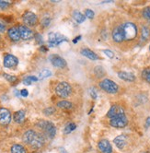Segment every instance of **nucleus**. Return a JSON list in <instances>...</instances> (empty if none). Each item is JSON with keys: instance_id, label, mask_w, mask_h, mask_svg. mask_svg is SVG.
I'll return each instance as SVG.
<instances>
[{"instance_id": "obj_44", "label": "nucleus", "mask_w": 150, "mask_h": 153, "mask_svg": "<svg viewBox=\"0 0 150 153\" xmlns=\"http://www.w3.org/2000/svg\"><path fill=\"white\" fill-rule=\"evenodd\" d=\"M149 50H150V46H149Z\"/></svg>"}, {"instance_id": "obj_22", "label": "nucleus", "mask_w": 150, "mask_h": 153, "mask_svg": "<svg viewBox=\"0 0 150 153\" xmlns=\"http://www.w3.org/2000/svg\"><path fill=\"white\" fill-rule=\"evenodd\" d=\"M73 18L75 19V20H76L78 23H82L86 19V16H84L81 12L77 11V10L73 12Z\"/></svg>"}, {"instance_id": "obj_29", "label": "nucleus", "mask_w": 150, "mask_h": 153, "mask_svg": "<svg viewBox=\"0 0 150 153\" xmlns=\"http://www.w3.org/2000/svg\"><path fill=\"white\" fill-rule=\"evenodd\" d=\"M3 76H4V78L8 81V82H11V83H13V82H16L17 80H18V78L17 76H12V75H8V74H3Z\"/></svg>"}, {"instance_id": "obj_42", "label": "nucleus", "mask_w": 150, "mask_h": 153, "mask_svg": "<svg viewBox=\"0 0 150 153\" xmlns=\"http://www.w3.org/2000/svg\"><path fill=\"white\" fill-rule=\"evenodd\" d=\"M80 38H81V36H78V37L76 38V39H75V40H74V42H75V43H76V42H78V40H80Z\"/></svg>"}, {"instance_id": "obj_10", "label": "nucleus", "mask_w": 150, "mask_h": 153, "mask_svg": "<svg viewBox=\"0 0 150 153\" xmlns=\"http://www.w3.org/2000/svg\"><path fill=\"white\" fill-rule=\"evenodd\" d=\"M49 59H50L52 65L55 68H64L67 67V61L64 58H62L61 56H57V54H52V56H50Z\"/></svg>"}, {"instance_id": "obj_7", "label": "nucleus", "mask_w": 150, "mask_h": 153, "mask_svg": "<svg viewBox=\"0 0 150 153\" xmlns=\"http://www.w3.org/2000/svg\"><path fill=\"white\" fill-rule=\"evenodd\" d=\"M22 19H23V22L25 23V26H27V27L28 26L29 27L35 26L38 22L37 16L33 12H30V11L25 12L22 16Z\"/></svg>"}, {"instance_id": "obj_20", "label": "nucleus", "mask_w": 150, "mask_h": 153, "mask_svg": "<svg viewBox=\"0 0 150 153\" xmlns=\"http://www.w3.org/2000/svg\"><path fill=\"white\" fill-rule=\"evenodd\" d=\"M25 112L23 110H19L18 112H16L14 114V116H13V119H14V121L18 124H21L22 123L24 120H25Z\"/></svg>"}, {"instance_id": "obj_34", "label": "nucleus", "mask_w": 150, "mask_h": 153, "mask_svg": "<svg viewBox=\"0 0 150 153\" xmlns=\"http://www.w3.org/2000/svg\"><path fill=\"white\" fill-rule=\"evenodd\" d=\"M10 2L8 1H2V0H0V9H5L7 7H8L10 6Z\"/></svg>"}, {"instance_id": "obj_23", "label": "nucleus", "mask_w": 150, "mask_h": 153, "mask_svg": "<svg viewBox=\"0 0 150 153\" xmlns=\"http://www.w3.org/2000/svg\"><path fill=\"white\" fill-rule=\"evenodd\" d=\"M141 37L143 41H146L150 37V29L147 26H143L141 30Z\"/></svg>"}, {"instance_id": "obj_25", "label": "nucleus", "mask_w": 150, "mask_h": 153, "mask_svg": "<svg viewBox=\"0 0 150 153\" xmlns=\"http://www.w3.org/2000/svg\"><path fill=\"white\" fill-rule=\"evenodd\" d=\"M72 102L68 101H61L57 102V107L61 109H71L72 108Z\"/></svg>"}, {"instance_id": "obj_11", "label": "nucleus", "mask_w": 150, "mask_h": 153, "mask_svg": "<svg viewBox=\"0 0 150 153\" xmlns=\"http://www.w3.org/2000/svg\"><path fill=\"white\" fill-rule=\"evenodd\" d=\"M11 121V114L6 108H0V125L7 126Z\"/></svg>"}, {"instance_id": "obj_12", "label": "nucleus", "mask_w": 150, "mask_h": 153, "mask_svg": "<svg viewBox=\"0 0 150 153\" xmlns=\"http://www.w3.org/2000/svg\"><path fill=\"white\" fill-rule=\"evenodd\" d=\"M18 64V60L16 56L12 54H6L4 57V67L7 68H16Z\"/></svg>"}, {"instance_id": "obj_19", "label": "nucleus", "mask_w": 150, "mask_h": 153, "mask_svg": "<svg viewBox=\"0 0 150 153\" xmlns=\"http://www.w3.org/2000/svg\"><path fill=\"white\" fill-rule=\"evenodd\" d=\"M7 34H8V37L10 38V40H12L14 42H18L20 39V34H19L18 29L16 27L10 28L7 31Z\"/></svg>"}, {"instance_id": "obj_2", "label": "nucleus", "mask_w": 150, "mask_h": 153, "mask_svg": "<svg viewBox=\"0 0 150 153\" xmlns=\"http://www.w3.org/2000/svg\"><path fill=\"white\" fill-rule=\"evenodd\" d=\"M122 29L123 31L124 40L125 41H132L137 36V27L133 22H125L122 25Z\"/></svg>"}, {"instance_id": "obj_33", "label": "nucleus", "mask_w": 150, "mask_h": 153, "mask_svg": "<svg viewBox=\"0 0 150 153\" xmlns=\"http://www.w3.org/2000/svg\"><path fill=\"white\" fill-rule=\"evenodd\" d=\"M94 15H95V13L93 12V10H91V9H86V11H85V16H86V18L93 19V18H94Z\"/></svg>"}, {"instance_id": "obj_32", "label": "nucleus", "mask_w": 150, "mask_h": 153, "mask_svg": "<svg viewBox=\"0 0 150 153\" xmlns=\"http://www.w3.org/2000/svg\"><path fill=\"white\" fill-rule=\"evenodd\" d=\"M95 74L97 75L98 76H104L105 71H104L102 67H97L95 68Z\"/></svg>"}, {"instance_id": "obj_3", "label": "nucleus", "mask_w": 150, "mask_h": 153, "mask_svg": "<svg viewBox=\"0 0 150 153\" xmlns=\"http://www.w3.org/2000/svg\"><path fill=\"white\" fill-rule=\"evenodd\" d=\"M37 127L40 128L49 138H53L56 135V127L49 121H40L37 123Z\"/></svg>"}, {"instance_id": "obj_6", "label": "nucleus", "mask_w": 150, "mask_h": 153, "mask_svg": "<svg viewBox=\"0 0 150 153\" xmlns=\"http://www.w3.org/2000/svg\"><path fill=\"white\" fill-rule=\"evenodd\" d=\"M67 38L66 36L58 33V32H50L48 35V42L51 47L57 46L61 42H67Z\"/></svg>"}, {"instance_id": "obj_5", "label": "nucleus", "mask_w": 150, "mask_h": 153, "mask_svg": "<svg viewBox=\"0 0 150 153\" xmlns=\"http://www.w3.org/2000/svg\"><path fill=\"white\" fill-rule=\"evenodd\" d=\"M99 86L100 87V89H102L104 91L111 93V94H115L119 91V86H118L114 81L111 79H103L102 81L100 82Z\"/></svg>"}, {"instance_id": "obj_38", "label": "nucleus", "mask_w": 150, "mask_h": 153, "mask_svg": "<svg viewBox=\"0 0 150 153\" xmlns=\"http://www.w3.org/2000/svg\"><path fill=\"white\" fill-rule=\"evenodd\" d=\"M35 39H36V41H37V42H38V43H40V45H41V43H42V37H41V34H39V33L35 34Z\"/></svg>"}, {"instance_id": "obj_13", "label": "nucleus", "mask_w": 150, "mask_h": 153, "mask_svg": "<svg viewBox=\"0 0 150 153\" xmlns=\"http://www.w3.org/2000/svg\"><path fill=\"white\" fill-rule=\"evenodd\" d=\"M18 29L20 34V38H22L23 40H30L33 37V32L29 27L25 25H19Z\"/></svg>"}, {"instance_id": "obj_31", "label": "nucleus", "mask_w": 150, "mask_h": 153, "mask_svg": "<svg viewBox=\"0 0 150 153\" xmlns=\"http://www.w3.org/2000/svg\"><path fill=\"white\" fill-rule=\"evenodd\" d=\"M55 109L53 108V107H48V108H46V109H44V114L45 115H47V116L53 114H55Z\"/></svg>"}, {"instance_id": "obj_43", "label": "nucleus", "mask_w": 150, "mask_h": 153, "mask_svg": "<svg viewBox=\"0 0 150 153\" xmlns=\"http://www.w3.org/2000/svg\"><path fill=\"white\" fill-rule=\"evenodd\" d=\"M41 50H42V51H44V52H46V50H47V49H46V48H44V46H41Z\"/></svg>"}, {"instance_id": "obj_17", "label": "nucleus", "mask_w": 150, "mask_h": 153, "mask_svg": "<svg viewBox=\"0 0 150 153\" xmlns=\"http://www.w3.org/2000/svg\"><path fill=\"white\" fill-rule=\"evenodd\" d=\"M81 54L83 56L89 58V60L92 61H96V60H99V56L96 53H94L92 50L89 49V48H84L81 50Z\"/></svg>"}, {"instance_id": "obj_41", "label": "nucleus", "mask_w": 150, "mask_h": 153, "mask_svg": "<svg viewBox=\"0 0 150 153\" xmlns=\"http://www.w3.org/2000/svg\"><path fill=\"white\" fill-rule=\"evenodd\" d=\"M59 153H68L65 149H63V148H60L59 149Z\"/></svg>"}, {"instance_id": "obj_15", "label": "nucleus", "mask_w": 150, "mask_h": 153, "mask_svg": "<svg viewBox=\"0 0 150 153\" xmlns=\"http://www.w3.org/2000/svg\"><path fill=\"white\" fill-rule=\"evenodd\" d=\"M112 36L113 41L116 42H122L123 41H124V35H123V31L122 26L116 27L112 30Z\"/></svg>"}, {"instance_id": "obj_30", "label": "nucleus", "mask_w": 150, "mask_h": 153, "mask_svg": "<svg viewBox=\"0 0 150 153\" xmlns=\"http://www.w3.org/2000/svg\"><path fill=\"white\" fill-rule=\"evenodd\" d=\"M143 16L145 19H146L148 21H150V7H145V9L143 10Z\"/></svg>"}, {"instance_id": "obj_37", "label": "nucleus", "mask_w": 150, "mask_h": 153, "mask_svg": "<svg viewBox=\"0 0 150 153\" xmlns=\"http://www.w3.org/2000/svg\"><path fill=\"white\" fill-rule=\"evenodd\" d=\"M89 94H90V96L92 97V98H94V99H96L97 98V92H96V91H95V89H90L89 90Z\"/></svg>"}, {"instance_id": "obj_9", "label": "nucleus", "mask_w": 150, "mask_h": 153, "mask_svg": "<svg viewBox=\"0 0 150 153\" xmlns=\"http://www.w3.org/2000/svg\"><path fill=\"white\" fill-rule=\"evenodd\" d=\"M121 115H125L124 114V109L121 105H118V104L112 105L109 110L108 114H107V116L111 119L114 118V117L121 116Z\"/></svg>"}, {"instance_id": "obj_16", "label": "nucleus", "mask_w": 150, "mask_h": 153, "mask_svg": "<svg viewBox=\"0 0 150 153\" xmlns=\"http://www.w3.org/2000/svg\"><path fill=\"white\" fill-rule=\"evenodd\" d=\"M115 146L120 149H123L125 146H126V143H127V137L125 135H120L114 138L113 140Z\"/></svg>"}, {"instance_id": "obj_18", "label": "nucleus", "mask_w": 150, "mask_h": 153, "mask_svg": "<svg viewBox=\"0 0 150 153\" xmlns=\"http://www.w3.org/2000/svg\"><path fill=\"white\" fill-rule=\"evenodd\" d=\"M118 76L124 80V81H129V82H133L135 80V76L134 74L129 73V72H126V71H120L118 72Z\"/></svg>"}, {"instance_id": "obj_21", "label": "nucleus", "mask_w": 150, "mask_h": 153, "mask_svg": "<svg viewBox=\"0 0 150 153\" xmlns=\"http://www.w3.org/2000/svg\"><path fill=\"white\" fill-rule=\"evenodd\" d=\"M11 153H27V149L20 144H14L10 149Z\"/></svg>"}, {"instance_id": "obj_26", "label": "nucleus", "mask_w": 150, "mask_h": 153, "mask_svg": "<svg viewBox=\"0 0 150 153\" xmlns=\"http://www.w3.org/2000/svg\"><path fill=\"white\" fill-rule=\"evenodd\" d=\"M38 78L37 76H26V78L23 79V83L25 85H30L31 83H33V82H36L38 81Z\"/></svg>"}, {"instance_id": "obj_4", "label": "nucleus", "mask_w": 150, "mask_h": 153, "mask_svg": "<svg viewBox=\"0 0 150 153\" xmlns=\"http://www.w3.org/2000/svg\"><path fill=\"white\" fill-rule=\"evenodd\" d=\"M55 93L59 98L66 99V98H68L71 95L72 87L69 83L66 81H61L55 87Z\"/></svg>"}, {"instance_id": "obj_40", "label": "nucleus", "mask_w": 150, "mask_h": 153, "mask_svg": "<svg viewBox=\"0 0 150 153\" xmlns=\"http://www.w3.org/2000/svg\"><path fill=\"white\" fill-rule=\"evenodd\" d=\"M6 30V26L2 23H0V32H4Z\"/></svg>"}, {"instance_id": "obj_39", "label": "nucleus", "mask_w": 150, "mask_h": 153, "mask_svg": "<svg viewBox=\"0 0 150 153\" xmlns=\"http://www.w3.org/2000/svg\"><path fill=\"white\" fill-rule=\"evenodd\" d=\"M20 95L22 96V97H27L28 95H29V92H28V91L27 90H21L20 91Z\"/></svg>"}, {"instance_id": "obj_35", "label": "nucleus", "mask_w": 150, "mask_h": 153, "mask_svg": "<svg viewBox=\"0 0 150 153\" xmlns=\"http://www.w3.org/2000/svg\"><path fill=\"white\" fill-rule=\"evenodd\" d=\"M107 56H108L109 58H113L114 57V53H113V52L112 51H111V50H108V49H105V50H103L102 51Z\"/></svg>"}, {"instance_id": "obj_24", "label": "nucleus", "mask_w": 150, "mask_h": 153, "mask_svg": "<svg viewBox=\"0 0 150 153\" xmlns=\"http://www.w3.org/2000/svg\"><path fill=\"white\" fill-rule=\"evenodd\" d=\"M77 128V125L75 124V123H68L65 128H64V134H66V135H68L70 134L71 132H73V131Z\"/></svg>"}, {"instance_id": "obj_14", "label": "nucleus", "mask_w": 150, "mask_h": 153, "mask_svg": "<svg viewBox=\"0 0 150 153\" xmlns=\"http://www.w3.org/2000/svg\"><path fill=\"white\" fill-rule=\"evenodd\" d=\"M98 148L102 153H112V147L107 139H101L98 143Z\"/></svg>"}, {"instance_id": "obj_28", "label": "nucleus", "mask_w": 150, "mask_h": 153, "mask_svg": "<svg viewBox=\"0 0 150 153\" xmlns=\"http://www.w3.org/2000/svg\"><path fill=\"white\" fill-rule=\"evenodd\" d=\"M142 76H143V79L147 81L148 83H150V68H146L143 70L142 72Z\"/></svg>"}, {"instance_id": "obj_8", "label": "nucleus", "mask_w": 150, "mask_h": 153, "mask_svg": "<svg viewBox=\"0 0 150 153\" xmlns=\"http://www.w3.org/2000/svg\"><path fill=\"white\" fill-rule=\"evenodd\" d=\"M110 124L112 126H113L115 128H123L128 124V119L125 115H121L118 117L112 118L110 121Z\"/></svg>"}, {"instance_id": "obj_1", "label": "nucleus", "mask_w": 150, "mask_h": 153, "mask_svg": "<svg viewBox=\"0 0 150 153\" xmlns=\"http://www.w3.org/2000/svg\"><path fill=\"white\" fill-rule=\"evenodd\" d=\"M22 140L25 144H27L28 146H30V148H33L34 149H41L44 145V142H45L44 136L33 129L26 131L23 134Z\"/></svg>"}, {"instance_id": "obj_27", "label": "nucleus", "mask_w": 150, "mask_h": 153, "mask_svg": "<svg viewBox=\"0 0 150 153\" xmlns=\"http://www.w3.org/2000/svg\"><path fill=\"white\" fill-rule=\"evenodd\" d=\"M51 75H52V72L49 69H44L39 74V79H44L48 78V76H50Z\"/></svg>"}, {"instance_id": "obj_36", "label": "nucleus", "mask_w": 150, "mask_h": 153, "mask_svg": "<svg viewBox=\"0 0 150 153\" xmlns=\"http://www.w3.org/2000/svg\"><path fill=\"white\" fill-rule=\"evenodd\" d=\"M50 22H51V19L49 18H44V19H42V21H41V24L44 25V27H47V26L50 25Z\"/></svg>"}]
</instances>
